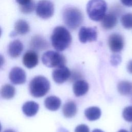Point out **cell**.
<instances>
[{"label": "cell", "instance_id": "1", "mask_svg": "<svg viewBox=\"0 0 132 132\" xmlns=\"http://www.w3.org/2000/svg\"><path fill=\"white\" fill-rule=\"evenodd\" d=\"M51 40L53 47L56 51L61 52L70 45L72 37L69 30L64 27L57 26L53 31Z\"/></svg>", "mask_w": 132, "mask_h": 132}, {"label": "cell", "instance_id": "2", "mask_svg": "<svg viewBox=\"0 0 132 132\" xmlns=\"http://www.w3.org/2000/svg\"><path fill=\"white\" fill-rule=\"evenodd\" d=\"M50 89V81L43 76L39 75L35 77L29 84V92L34 97L39 98L44 96Z\"/></svg>", "mask_w": 132, "mask_h": 132}, {"label": "cell", "instance_id": "3", "mask_svg": "<svg viewBox=\"0 0 132 132\" xmlns=\"http://www.w3.org/2000/svg\"><path fill=\"white\" fill-rule=\"evenodd\" d=\"M107 6L104 0H90L87 5V12L90 19L100 21L105 15Z\"/></svg>", "mask_w": 132, "mask_h": 132}, {"label": "cell", "instance_id": "4", "mask_svg": "<svg viewBox=\"0 0 132 132\" xmlns=\"http://www.w3.org/2000/svg\"><path fill=\"white\" fill-rule=\"evenodd\" d=\"M63 20L65 24L70 29L75 30L81 24L83 15L78 8L68 7L63 11Z\"/></svg>", "mask_w": 132, "mask_h": 132}, {"label": "cell", "instance_id": "5", "mask_svg": "<svg viewBox=\"0 0 132 132\" xmlns=\"http://www.w3.org/2000/svg\"><path fill=\"white\" fill-rule=\"evenodd\" d=\"M42 61L46 67L49 68L58 67L64 65L66 59L64 56L59 52L48 51L45 52L42 56Z\"/></svg>", "mask_w": 132, "mask_h": 132}, {"label": "cell", "instance_id": "6", "mask_svg": "<svg viewBox=\"0 0 132 132\" xmlns=\"http://www.w3.org/2000/svg\"><path fill=\"white\" fill-rule=\"evenodd\" d=\"M36 11L38 16L43 19H47L54 14V5L48 0H41L36 6Z\"/></svg>", "mask_w": 132, "mask_h": 132}, {"label": "cell", "instance_id": "7", "mask_svg": "<svg viewBox=\"0 0 132 132\" xmlns=\"http://www.w3.org/2000/svg\"><path fill=\"white\" fill-rule=\"evenodd\" d=\"M108 46L113 53L121 52L124 47V41L122 35L117 33L111 34L108 39Z\"/></svg>", "mask_w": 132, "mask_h": 132}, {"label": "cell", "instance_id": "8", "mask_svg": "<svg viewBox=\"0 0 132 132\" xmlns=\"http://www.w3.org/2000/svg\"><path fill=\"white\" fill-rule=\"evenodd\" d=\"M97 37V31L94 28L82 26L79 30L78 38L81 43H86L88 42L96 41Z\"/></svg>", "mask_w": 132, "mask_h": 132}, {"label": "cell", "instance_id": "9", "mask_svg": "<svg viewBox=\"0 0 132 132\" xmlns=\"http://www.w3.org/2000/svg\"><path fill=\"white\" fill-rule=\"evenodd\" d=\"M71 72L65 65L57 67L52 73L54 80L57 84H62L68 80L71 76Z\"/></svg>", "mask_w": 132, "mask_h": 132}, {"label": "cell", "instance_id": "10", "mask_svg": "<svg viewBox=\"0 0 132 132\" xmlns=\"http://www.w3.org/2000/svg\"><path fill=\"white\" fill-rule=\"evenodd\" d=\"M10 81L15 85H21L26 81V73L25 71L20 67L13 68L9 74Z\"/></svg>", "mask_w": 132, "mask_h": 132}, {"label": "cell", "instance_id": "11", "mask_svg": "<svg viewBox=\"0 0 132 132\" xmlns=\"http://www.w3.org/2000/svg\"><path fill=\"white\" fill-rule=\"evenodd\" d=\"M22 61L25 67L28 69H32L38 64V55L34 50L27 51L24 54Z\"/></svg>", "mask_w": 132, "mask_h": 132}, {"label": "cell", "instance_id": "12", "mask_svg": "<svg viewBox=\"0 0 132 132\" xmlns=\"http://www.w3.org/2000/svg\"><path fill=\"white\" fill-rule=\"evenodd\" d=\"M30 46L34 51H42L47 49L49 44L43 37L36 35L32 37L30 42Z\"/></svg>", "mask_w": 132, "mask_h": 132}, {"label": "cell", "instance_id": "13", "mask_svg": "<svg viewBox=\"0 0 132 132\" xmlns=\"http://www.w3.org/2000/svg\"><path fill=\"white\" fill-rule=\"evenodd\" d=\"M23 44L19 40H15L8 45V53L9 55L13 58H15L20 56L23 50Z\"/></svg>", "mask_w": 132, "mask_h": 132}, {"label": "cell", "instance_id": "14", "mask_svg": "<svg viewBox=\"0 0 132 132\" xmlns=\"http://www.w3.org/2000/svg\"><path fill=\"white\" fill-rule=\"evenodd\" d=\"M89 90V84L85 80L79 79L75 81L73 86V91L75 95L79 97L86 94Z\"/></svg>", "mask_w": 132, "mask_h": 132}, {"label": "cell", "instance_id": "15", "mask_svg": "<svg viewBox=\"0 0 132 132\" xmlns=\"http://www.w3.org/2000/svg\"><path fill=\"white\" fill-rule=\"evenodd\" d=\"M118 19L115 13H110L105 15L101 20V26L105 29L113 28L117 24Z\"/></svg>", "mask_w": 132, "mask_h": 132}, {"label": "cell", "instance_id": "16", "mask_svg": "<svg viewBox=\"0 0 132 132\" xmlns=\"http://www.w3.org/2000/svg\"><path fill=\"white\" fill-rule=\"evenodd\" d=\"M77 105L74 101H68L63 106L62 113L66 118H71L74 117L77 113Z\"/></svg>", "mask_w": 132, "mask_h": 132}, {"label": "cell", "instance_id": "17", "mask_svg": "<svg viewBox=\"0 0 132 132\" xmlns=\"http://www.w3.org/2000/svg\"><path fill=\"white\" fill-rule=\"evenodd\" d=\"M39 105L34 101H28L24 104L22 110L27 117H32L36 114L39 110Z\"/></svg>", "mask_w": 132, "mask_h": 132}, {"label": "cell", "instance_id": "18", "mask_svg": "<svg viewBox=\"0 0 132 132\" xmlns=\"http://www.w3.org/2000/svg\"><path fill=\"white\" fill-rule=\"evenodd\" d=\"M61 101L60 99L56 96H50L47 97L44 101L45 107L51 111H56L60 107Z\"/></svg>", "mask_w": 132, "mask_h": 132}, {"label": "cell", "instance_id": "19", "mask_svg": "<svg viewBox=\"0 0 132 132\" xmlns=\"http://www.w3.org/2000/svg\"><path fill=\"white\" fill-rule=\"evenodd\" d=\"M15 94V88L10 84L3 85L0 89V95L2 98L5 99H11L14 97Z\"/></svg>", "mask_w": 132, "mask_h": 132}, {"label": "cell", "instance_id": "20", "mask_svg": "<svg viewBox=\"0 0 132 132\" xmlns=\"http://www.w3.org/2000/svg\"><path fill=\"white\" fill-rule=\"evenodd\" d=\"M30 27L28 23L24 20H18L14 24V31L18 35H23L29 31Z\"/></svg>", "mask_w": 132, "mask_h": 132}, {"label": "cell", "instance_id": "21", "mask_svg": "<svg viewBox=\"0 0 132 132\" xmlns=\"http://www.w3.org/2000/svg\"><path fill=\"white\" fill-rule=\"evenodd\" d=\"M85 115L88 120L95 121L100 118L101 111L97 107H90L85 110Z\"/></svg>", "mask_w": 132, "mask_h": 132}, {"label": "cell", "instance_id": "22", "mask_svg": "<svg viewBox=\"0 0 132 132\" xmlns=\"http://www.w3.org/2000/svg\"><path fill=\"white\" fill-rule=\"evenodd\" d=\"M119 92L123 95H127L132 93V83L125 80L120 81L117 85Z\"/></svg>", "mask_w": 132, "mask_h": 132}, {"label": "cell", "instance_id": "23", "mask_svg": "<svg viewBox=\"0 0 132 132\" xmlns=\"http://www.w3.org/2000/svg\"><path fill=\"white\" fill-rule=\"evenodd\" d=\"M122 26L126 29L132 28V13H128L122 15L121 18Z\"/></svg>", "mask_w": 132, "mask_h": 132}, {"label": "cell", "instance_id": "24", "mask_svg": "<svg viewBox=\"0 0 132 132\" xmlns=\"http://www.w3.org/2000/svg\"><path fill=\"white\" fill-rule=\"evenodd\" d=\"M36 8V5L34 1H31L28 3L20 6V11L25 14H28L31 13Z\"/></svg>", "mask_w": 132, "mask_h": 132}, {"label": "cell", "instance_id": "25", "mask_svg": "<svg viewBox=\"0 0 132 132\" xmlns=\"http://www.w3.org/2000/svg\"><path fill=\"white\" fill-rule=\"evenodd\" d=\"M124 120L128 122H132V106L125 107L122 112Z\"/></svg>", "mask_w": 132, "mask_h": 132}, {"label": "cell", "instance_id": "26", "mask_svg": "<svg viewBox=\"0 0 132 132\" xmlns=\"http://www.w3.org/2000/svg\"><path fill=\"white\" fill-rule=\"evenodd\" d=\"M121 61V57L119 54H113L111 56L110 62L112 65H118Z\"/></svg>", "mask_w": 132, "mask_h": 132}, {"label": "cell", "instance_id": "27", "mask_svg": "<svg viewBox=\"0 0 132 132\" xmlns=\"http://www.w3.org/2000/svg\"><path fill=\"white\" fill-rule=\"evenodd\" d=\"M74 132H90L89 127L86 124H80L77 126Z\"/></svg>", "mask_w": 132, "mask_h": 132}, {"label": "cell", "instance_id": "28", "mask_svg": "<svg viewBox=\"0 0 132 132\" xmlns=\"http://www.w3.org/2000/svg\"><path fill=\"white\" fill-rule=\"evenodd\" d=\"M81 74L77 72V71H74L73 72H72V74L71 73V76H70V80L71 81H76L77 80H79V79H80V78H81Z\"/></svg>", "mask_w": 132, "mask_h": 132}, {"label": "cell", "instance_id": "29", "mask_svg": "<svg viewBox=\"0 0 132 132\" xmlns=\"http://www.w3.org/2000/svg\"><path fill=\"white\" fill-rule=\"evenodd\" d=\"M122 4L127 7H132V0H120Z\"/></svg>", "mask_w": 132, "mask_h": 132}, {"label": "cell", "instance_id": "30", "mask_svg": "<svg viewBox=\"0 0 132 132\" xmlns=\"http://www.w3.org/2000/svg\"><path fill=\"white\" fill-rule=\"evenodd\" d=\"M15 1L20 6V5H25V4L28 3L29 2H30L32 0H15Z\"/></svg>", "mask_w": 132, "mask_h": 132}, {"label": "cell", "instance_id": "31", "mask_svg": "<svg viewBox=\"0 0 132 132\" xmlns=\"http://www.w3.org/2000/svg\"><path fill=\"white\" fill-rule=\"evenodd\" d=\"M127 69L129 73L132 74V60L128 62L127 65Z\"/></svg>", "mask_w": 132, "mask_h": 132}, {"label": "cell", "instance_id": "32", "mask_svg": "<svg viewBox=\"0 0 132 132\" xmlns=\"http://www.w3.org/2000/svg\"><path fill=\"white\" fill-rule=\"evenodd\" d=\"M4 58L3 56L0 54V69L2 68V67L4 63Z\"/></svg>", "mask_w": 132, "mask_h": 132}, {"label": "cell", "instance_id": "33", "mask_svg": "<svg viewBox=\"0 0 132 132\" xmlns=\"http://www.w3.org/2000/svg\"><path fill=\"white\" fill-rule=\"evenodd\" d=\"M58 132H69L66 129L64 128H60L59 130H58Z\"/></svg>", "mask_w": 132, "mask_h": 132}, {"label": "cell", "instance_id": "34", "mask_svg": "<svg viewBox=\"0 0 132 132\" xmlns=\"http://www.w3.org/2000/svg\"><path fill=\"white\" fill-rule=\"evenodd\" d=\"M92 132H104V131H103V130L100 129H94V130H93Z\"/></svg>", "mask_w": 132, "mask_h": 132}, {"label": "cell", "instance_id": "35", "mask_svg": "<svg viewBox=\"0 0 132 132\" xmlns=\"http://www.w3.org/2000/svg\"><path fill=\"white\" fill-rule=\"evenodd\" d=\"M4 132H15V131L12 129H7V130H5Z\"/></svg>", "mask_w": 132, "mask_h": 132}, {"label": "cell", "instance_id": "36", "mask_svg": "<svg viewBox=\"0 0 132 132\" xmlns=\"http://www.w3.org/2000/svg\"><path fill=\"white\" fill-rule=\"evenodd\" d=\"M118 132H128L127 130H125V129H120L119 131H118Z\"/></svg>", "mask_w": 132, "mask_h": 132}, {"label": "cell", "instance_id": "37", "mask_svg": "<svg viewBox=\"0 0 132 132\" xmlns=\"http://www.w3.org/2000/svg\"><path fill=\"white\" fill-rule=\"evenodd\" d=\"M1 34H2V30H1V28H0V37L1 36Z\"/></svg>", "mask_w": 132, "mask_h": 132}, {"label": "cell", "instance_id": "38", "mask_svg": "<svg viewBox=\"0 0 132 132\" xmlns=\"http://www.w3.org/2000/svg\"><path fill=\"white\" fill-rule=\"evenodd\" d=\"M1 124L0 123V132H1Z\"/></svg>", "mask_w": 132, "mask_h": 132}, {"label": "cell", "instance_id": "39", "mask_svg": "<svg viewBox=\"0 0 132 132\" xmlns=\"http://www.w3.org/2000/svg\"><path fill=\"white\" fill-rule=\"evenodd\" d=\"M130 132H132V126H131V129H130Z\"/></svg>", "mask_w": 132, "mask_h": 132}]
</instances>
